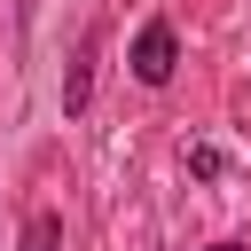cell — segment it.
<instances>
[{"label": "cell", "instance_id": "obj_1", "mask_svg": "<svg viewBox=\"0 0 251 251\" xmlns=\"http://www.w3.org/2000/svg\"><path fill=\"white\" fill-rule=\"evenodd\" d=\"M173 63H180L173 24H165V16H149V24L133 31V78H141V86H165V78H173Z\"/></svg>", "mask_w": 251, "mask_h": 251}, {"label": "cell", "instance_id": "obj_2", "mask_svg": "<svg viewBox=\"0 0 251 251\" xmlns=\"http://www.w3.org/2000/svg\"><path fill=\"white\" fill-rule=\"evenodd\" d=\"M94 55H102V31H78L71 78H63V118H78V110H86V94H94Z\"/></svg>", "mask_w": 251, "mask_h": 251}, {"label": "cell", "instance_id": "obj_3", "mask_svg": "<svg viewBox=\"0 0 251 251\" xmlns=\"http://www.w3.org/2000/svg\"><path fill=\"white\" fill-rule=\"evenodd\" d=\"M55 243H63V220L55 212H31L24 220V251H55Z\"/></svg>", "mask_w": 251, "mask_h": 251}, {"label": "cell", "instance_id": "obj_4", "mask_svg": "<svg viewBox=\"0 0 251 251\" xmlns=\"http://www.w3.org/2000/svg\"><path fill=\"white\" fill-rule=\"evenodd\" d=\"M212 251H243V243H212Z\"/></svg>", "mask_w": 251, "mask_h": 251}]
</instances>
